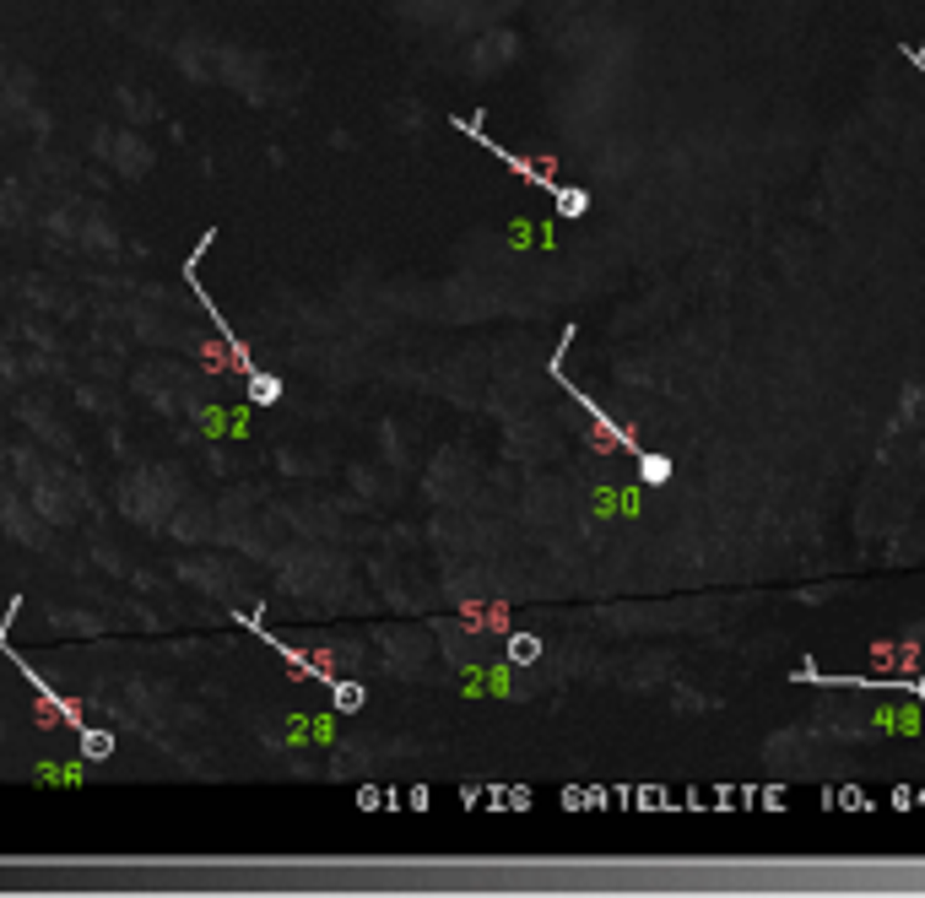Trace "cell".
Masks as SVG:
<instances>
[{"label": "cell", "mask_w": 925, "mask_h": 898, "mask_svg": "<svg viewBox=\"0 0 925 898\" xmlns=\"http://www.w3.org/2000/svg\"><path fill=\"white\" fill-rule=\"evenodd\" d=\"M639 477H644L650 487H661V482H671V460H666V455H639Z\"/></svg>", "instance_id": "cell-3"}, {"label": "cell", "mask_w": 925, "mask_h": 898, "mask_svg": "<svg viewBox=\"0 0 925 898\" xmlns=\"http://www.w3.org/2000/svg\"><path fill=\"white\" fill-rule=\"evenodd\" d=\"M330 699H336L341 715H357V709H363V688H357V682H330Z\"/></svg>", "instance_id": "cell-4"}, {"label": "cell", "mask_w": 925, "mask_h": 898, "mask_svg": "<svg viewBox=\"0 0 925 898\" xmlns=\"http://www.w3.org/2000/svg\"><path fill=\"white\" fill-rule=\"evenodd\" d=\"M249 401H254V406H276V401H282V379L254 368V374H249Z\"/></svg>", "instance_id": "cell-2"}, {"label": "cell", "mask_w": 925, "mask_h": 898, "mask_svg": "<svg viewBox=\"0 0 925 898\" xmlns=\"http://www.w3.org/2000/svg\"><path fill=\"white\" fill-rule=\"evenodd\" d=\"M76 736H81V758H87V764H108V758H114V731H92V726H87V731H76Z\"/></svg>", "instance_id": "cell-1"}, {"label": "cell", "mask_w": 925, "mask_h": 898, "mask_svg": "<svg viewBox=\"0 0 925 898\" xmlns=\"http://www.w3.org/2000/svg\"><path fill=\"white\" fill-rule=\"evenodd\" d=\"M536 655H541V644H536L531 634H514V639H509V661H536Z\"/></svg>", "instance_id": "cell-6"}, {"label": "cell", "mask_w": 925, "mask_h": 898, "mask_svg": "<svg viewBox=\"0 0 925 898\" xmlns=\"http://www.w3.org/2000/svg\"><path fill=\"white\" fill-rule=\"evenodd\" d=\"M585 206H590V195H585V190H558V211H563V217H579Z\"/></svg>", "instance_id": "cell-5"}]
</instances>
